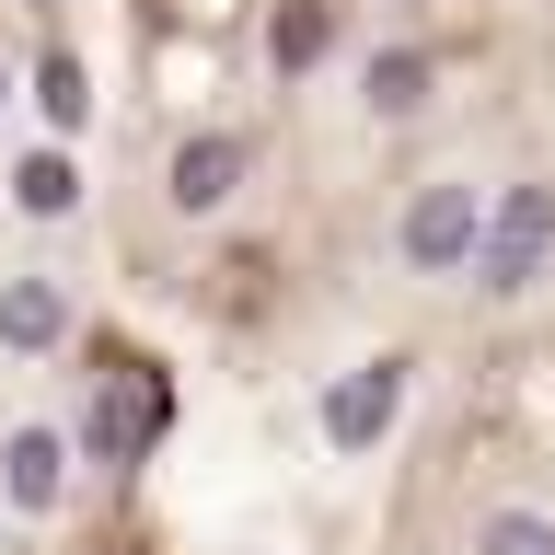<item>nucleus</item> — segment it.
Instances as JSON below:
<instances>
[{"label":"nucleus","instance_id":"1","mask_svg":"<svg viewBox=\"0 0 555 555\" xmlns=\"http://www.w3.org/2000/svg\"><path fill=\"white\" fill-rule=\"evenodd\" d=\"M532 255H544V197H509V220H498V243H486V289H520Z\"/></svg>","mask_w":555,"mask_h":555},{"label":"nucleus","instance_id":"2","mask_svg":"<svg viewBox=\"0 0 555 555\" xmlns=\"http://www.w3.org/2000/svg\"><path fill=\"white\" fill-rule=\"evenodd\" d=\"M463 243H475V197H428L405 220V255H416V267H451Z\"/></svg>","mask_w":555,"mask_h":555},{"label":"nucleus","instance_id":"3","mask_svg":"<svg viewBox=\"0 0 555 555\" xmlns=\"http://www.w3.org/2000/svg\"><path fill=\"white\" fill-rule=\"evenodd\" d=\"M382 416H393V371H359V382L336 393V440H371Z\"/></svg>","mask_w":555,"mask_h":555},{"label":"nucleus","instance_id":"4","mask_svg":"<svg viewBox=\"0 0 555 555\" xmlns=\"http://www.w3.org/2000/svg\"><path fill=\"white\" fill-rule=\"evenodd\" d=\"M486 555H555V532H544V520H486Z\"/></svg>","mask_w":555,"mask_h":555}]
</instances>
